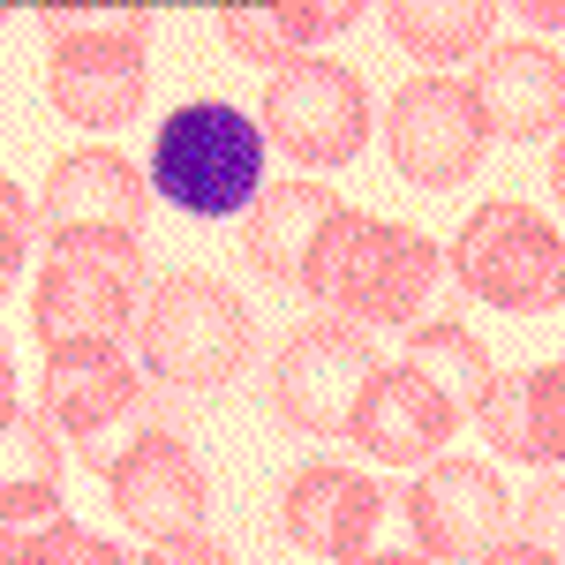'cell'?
<instances>
[{
    "instance_id": "cell-21",
    "label": "cell",
    "mask_w": 565,
    "mask_h": 565,
    "mask_svg": "<svg viewBox=\"0 0 565 565\" xmlns=\"http://www.w3.org/2000/svg\"><path fill=\"white\" fill-rule=\"evenodd\" d=\"M423 385L468 423L476 415L482 385H490V354H482V340L468 332V324H452V317H437V324H407V354H399Z\"/></svg>"
},
{
    "instance_id": "cell-11",
    "label": "cell",
    "mask_w": 565,
    "mask_h": 565,
    "mask_svg": "<svg viewBox=\"0 0 565 565\" xmlns=\"http://www.w3.org/2000/svg\"><path fill=\"white\" fill-rule=\"evenodd\" d=\"M399 513H407V527H415L423 558L468 565V558H482L490 543H505V527H513V490L490 476L482 460L437 452L430 468L399 490Z\"/></svg>"
},
{
    "instance_id": "cell-6",
    "label": "cell",
    "mask_w": 565,
    "mask_h": 565,
    "mask_svg": "<svg viewBox=\"0 0 565 565\" xmlns=\"http://www.w3.org/2000/svg\"><path fill=\"white\" fill-rule=\"evenodd\" d=\"M445 271L460 279V295L505 309V317H551L565 302V234L551 212L498 196L452 234Z\"/></svg>"
},
{
    "instance_id": "cell-16",
    "label": "cell",
    "mask_w": 565,
    "mask_h": 565,
    "mask_svg": "<svg viewBox=\"0 0 565 565\" xmlns=\"http://www.w3.org/2000/svg\"><path fill=\"white\" fill-rule=\"evenodd\" d=\"M468 90H476L490 136H505V143H551L558 114H565V61L551 39L543 45H490L482 76Z\"/></svg>"
},
{
    "instance_id": "cell-22",
    "label": "cell",
    "mask_w": 565,
    "mask_h": 565,
    "mask_svg": "<svg viewBox=\"0 0 565 565\" xmlns=\"http://www.w3.org/2000/svg\"><path fill=\"white\" fill-rule=\"evenodd\" d=\"M0 490H61V430L45 407L0 430Z\"/></svg>"
},
{
    "instance_id": "cell-7",
    "label": "cell",
    "mask_w": 565,
    "mask_h": 565,
    "mask_svg": "<svg viewBox=\"0 0 565 565\" xmlns=\"http://www.w3.org/2000/svg\"><path fill=\"white\" fill-rule=\"evenodd\" d=\"M370 84L340 68V61H295L264 84V114L257 136L264 151H287L309 174H332V167H354L362 143H370Z\"/></svg>"
},
{
    "instance_id": "cell-20",
    "label": "cell",
    "mask_w": 565,
    "mask_h": 565,
    "mask_svg": "<svg viewBox=\"0 0 565 565\" xmlns=\"http://www.w3.org/2000/svg\"><path fill=\"white\" fill-rule=\"evenodd\" d=\"M490 8L482 0H392L385 8V39L399 53H415L423 68H452L490 45Z\"/></svg>"
},
{
    "instance_id": "cell-5",
    "label": "cell",
    "mask_w": 565,
    "mask_h": 565,
    "mask_svg": "<svg viewBox=\"0 0 565 565\" xmlns=\"http://www.w3.org/2000/svg\"><path fill=\"white\" fill-rule=\"evenodd\" d=\"M151 196L181 204L189 218H226L242 204H257L264 189V136L242 106L226 98H189L159 121V143H151Z\"/></svg>"
},
{
    "instance_id": "cell-28",
    "label": "cell",
    "mask_w": 565,
    "mask_h": 565,
    "mask_svg": "<svg viewBox=\"0 0 565 565\" xmlns=\"http://www.w3.org/2000/svg\"><path fill=\"white\" fill-rule=\"evenodd\" d=\"M476 565H558V551H551V543H527V535H513V543H490Z\"/></svg>"
},
{
    "instance_id": "cell-31",
    "label": "cell",
    "mask_w": 565,
    "mask_h": 565,
    "mask_svg": "<svg viewBox=\"0 0 565 565\" xmlns=\"http://www.w3.org/2000/svg\"><path fill=\"white\" fill-rule=\"evenodd\" d=\"M0 23H8V8H0Z\"/></svg>"
},
{
    "instance_id": "cell-10",
    "label": "cell",
    "mask_w": 565,
    "mask_h": 565,
    "mask_svg": "<svg viewBox=\"0 0 565 565\" xmlns=\"http://www.w3.org/2000/svg\"><path fill=\"white\" fill-rule=\"evenodd\" d=\"M370 377H377L370 332L317 317V324H295L287 348L271 354V407H279L287 430H302V437H348L354 399H362Z\"/></svg>"
},
{
    "instance_id": "cell-12",
    "label": "cell",
    "mask_w": 565,
    "mask_h": 565,
    "mask_svg": "<svg viewBox=\"0 0 565 565\" xmlns=\"http://www.w3.org/2000/svg\"><path fill=\"white\" fill-rule=\"evenodd\" d=\"M106 490H114L121 527H136L143 543L204 535V513H212V476L174 430H143L136 445H121V460L106 468Z\"/></svg>"
},
{
    "instance_id": "cell-8",
    "label": "cell",
    "mask_w": 565,
    "mask_h": 565,
    "mask_svg": "<svg viewBox=\"0 0 565 565\" xmlns=\"http://www.w3.org/2000/svg\"><path fill=\"white\" fill-rule=\"evenodd\" d=\"M45 415H53V430L76 445V460L84 468H114L121 452H114V437L129 430L136 415H143V370H136L121 340H84V348H45Z\"/></svg>"
},
{
    "instance_id": "cell-2",
    "label": "cell",
    "mask_w": 565,
    "mask_h": 565,
    "mask_svg": "<svg viewBox=\"0 0 565 565\" xmlns=\"http://www.w3.org/2000/svg\"><path fill=\"white\" fill-rule=\"evenodd\" d=\"M45 98L61 121L106 136L143 114V45L151 8H98V0H45Z\"/></svg>"
},
{
    "instance_id": "cell-19",
    "label": "cell",
    "mask_w": 565,
    "mask_h": 565,
    "mask_svg": "<svg viewBox=\"0 0 565 565\" xmlns=\"http://www.w3.org/2000/svg\"><path fill=\"white\" fill-rule=\"evenodd\" d=\"M340 218V196L324 189V181H264L249 218H242V257L257 264L264 279H279V287H295L302 279L309 249H317V234Z\"/></svg>"
},
{
    "instance_id": "cell-3",
    "label": "cell",
    "mask_w": 565,
    "mask_h": 565,
    "mask_svg": "<svg viewBox=\"0 0 565 565\" xmlns=\"http://www.w3.org/2000/svg\"><path fill=\"white\" fill-rule=\"evenodd\" d=\"M257 317L212 271H167L136 302V362L167 392H218L249 370Z\"/></svg>"
},
{
    "instance_id": "cell-15",
    "label": "cell",
    "mask_w": 565,
    "mask_h": 565,
    "mask_svg": "<svg viewBox=\"0 0 565 565\" xmlns=\"http://www.w3.org/2000/svg\"><path fill=\"white\" fill-rule=\"evenodd\" d=\"M39 212H45V234H76V226L143 234V218H151V181H143V167L121 159L114 143H84V151L53 159Z\"/></svg>"
},
{
    "instance_id": "cell-17",
    "label": "cell",
    "mask_w": 565,
    "mask_h": 565,
    "mask_svg": "<svg viewBox=\"0 0 565 565\" xmlns=\"http://www.w3.org/2000/svg\"><path fill=\"white\" fill-rule=\"evenodd\" d=\"M482 437L505 452V460H527V468H558L565 452V370L543 362V370H513V377H490L476 399Z\"/></svg>"
},
{
    "instance_id": "cell-29",
    "label": "cell",
    "mask_w": 565,
    "mask_h": 565,
    "mask_svg": "<svg viewBox=\"0 0 565 565\" xmlns=\"http://www.w3.org/2000/svg\"><path fill=\"white\" fill-rule=\"evenodd\" d=\"M23 407H15V362H8V340H0V430L15 423Z\"/></svg>"
},
{
    "instance_id": "cell-24",
    "label": "cell",
    "mask_w": 565,
    "mask_h": 565,
    "mask_svg": "<svg viewBox=\"0 0 565 565\" xmlns=\"http://www.w3.org/2000/svg\"><path fill=\"white\" fill-rule=\"evenodd\" d=\"M31 242H39V218H31V196L0 174V302L15 287V271L31 264Z\"/></svg>"
},
{
    "instance_id": "cell-4",
    "label": "cell",
    "mask_w": 565,
    "mask_h": 565,
    "mask_svg": "<svg viewBox=\"0 0 565 565\" xmlns=\"http://www.w3.org/2000/svg\"><path fill=\"white\" fill-rule=\"evenodd\" d=\"M143 302V242L121 226H76L53 234L31 287V332L45 348H84V340H121Z\"/></svg>"
},
{
    "instance_id": "cell-27",
    "label": "cell",
    "mask_w": 565,
    "mask_h": 565,
    "mask_svg": "<svg viewBox=\"0 0 565 565\" xmlns=\"http://www.w3.org/2000/svg\"><path fill=\"white\" fill-rule=\"evenodd\" d=\"M136 565H234V551L212 535H174V543H151Z\"/></svg>"
},
{
    "instance_id": "cell-26",
    "label": "cell",
    "mask_w": 565,
    "mask_h": 565,
    "mask_svg": "<svg viewBox=\"0 0 565 565\" xmlns=\"http://www.w3.org/2000/svg\"><path fill=\"white\" fill-rule=\"evenodd\" d=\"M513 521H527V543H551V551H558V468L535 482V498L513 505Z\"/></svg>"
},
{
    "instance_id": "cell-13",
    "label": "cell",
    "mask_w": 565,
    "mask_h": 565,
    "mask_svg": "<svg viewBox=\"0 0 565 565\" xmlns=\"http://www.w3.org/2000/svg\"><path fill=\"white\" fill-rule=\"evenodd\" d=\"M377 521H385V490L362 468H340V460H317L279 490V527L302 558H324V565L362 558Z\"/></svg>"
},
{
    "instance_id": "cell-23",
    "label": "cell",
    "mask_w": 565,
    "mask_h": 565,
    "mask_svg": "<svg viewBox=\"0 0 565 565\" xmlns=\"http://www.w3.org/2000/svg\"><path fill=\"white\" fill-rule=\"evenodd\" d=\"M61 521H76L61 490H0V565H31V551Z\"/></svg>"
},
{
    "instance_id": "cell-25",
    "label": "cell",
    "mask_w": 565,
    "mask_h": 565,
    "mask_svg": "<svg viewBox=\"0 0 565 565\" xmlns=\"http://www.w3.org/2000/svg\"><path fill=\"white\" fill-rule=\"evenodd\" d=\"M31 565H136L121 543H106V535H90L84 521H61L53 535H45L39 551H31Z\"/></svg>"
},
{
    "instance_id": "cell-18",
    "label": "cell",
    "mask_w": 565,
    "mask_h": 565,
    "mask_svg": "<svg viewBox=\"0 0 565 565\" xmlns=\"http://www.w3.org/2000/svg\"><path fill=\"white\" fill-rule=\"evenodd\" d=\"M362 23L354 0H226L218 8V31L242 61H264V68H295V61H317V45L340 39Z\"/></svg>"
},
{
    "instance_id": "cell-14",
    "label": "cell",
    "mask_w": 565,
    "mask_h": 565,
    "mask_svg": "<svg viewBox=\"0 0 565 565\" xmlns=\"http://www.w3.org/2000/svg\"><path fill=\"white\" fill-rule=\"evenodd\" d=\"M452 430H460V415L407 362H377V377L362 385L354 423H348V437L362 452H377L385 468H430L437 452L452 445Z\"/></svg>"
},
{
    "instance_id": "cell-30",
    "label": "cell",
    "mask_w": 565,
    "mask_h": 565,
    "mask_svg": "<svg viewBox=\"0 0 565 565\" xmlns=\"http://www.w3.org/2000/svg\"><path fill=\"white\" fill-rule=\"evenodd\" d=\"M362 565H430V558H415V551H385V558H362Z\"/></svg>"
},
{
    "instance_id": "cell-1",
    "label": "cell",
    "mask_w": 565,
    "mask_h": 565,
    "mask_svg": "<svg viewBox=\"0 0 565 565\" xmlns=\"http://www.w3.org/2000/svg\"><path fill=\"white\" fill-rule=\"evenodd\" d=\"M445 279V249H437L423 226H399V218H370L340 204V218L317 234V249L302 264L309 302L324 309L332 324H354V332H377V324H423V302Z\"/></svg>"
},
{
    "instance_id": "cell-9",
    "label": "cell",
    "mask_w": 565,
    "mask_h": 565,
    "mask_svg": "<svg viewBox=\"0 0 565 565\" xmlns=\"http://www.w3.org/2000/svg\"><path fill=\"white\" fill-rule=\"evenodd\" d=\"M490 143L498 136H490L476 90L460 84V76H415V84L392 90L385 151H392V167H399V181H415V189H460L490 159Z\"/></svg>"
}]
</instances>
